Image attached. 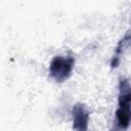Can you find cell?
I'll return each mask as SVG.
<instances>
[{
  "instance_id": "6da1fadb",
  "label": "cell",
  "mask_w": 131,
  "mask_h": 131,
  "mask_svg": "<svg viewBox=\"0 0 131 131\" xmlns=\"http://www.w3.org/2000/svg\"><path fill=\"white\" fill-rule=\"evenodd\" d=\"M75 66V58L72 55H56L49 66V75L57 83H62L72 75Z\"/></svg>"
},
{
  "instance_id": "7a4b0ae2",
  "label": "cell",
  "mask_w": 131,
  "mask_h": 131,
  "mask_svg": "<svg viewBox=\"0 0 131 131\" xmlns=\"http://www.w3.org/2000/svg\"><path fill=\"white\" fill-rule=\"evenodd\" d=\"M89 111L87 106L78 102L74 104L72 108V118H73V129L75 131H87L89 125Z\"/></svg>"
},
{
  "instance_id": "3957f363",
  "label": "cell",
  "mask_w": 131,
  "mask_h": 131,
  "mask_svg": "<svg viewBox=\"0 0 131 131\" xmlns=\"http://www.w3.org/2000/svg\"><path fill=\"white\" fill-rule=\"evenodd\" d=\"M130 46V32H127L126 35L119 41L117 47H116V50H115V54L112 58V61H111V67L112 69H115L118 67L119 62H120V57L121 55L124 53V51L126 49H128Z\"/></svg>"
},
{
  "instance_id": "277c9868",
  "label": "cell",
  "mask_w": 131,
  "mask_h": 131,
  "mask_svg": "<svg viewBox=\"0 0 131 131\" xmlns=\"http://www.w3.org/2000/svg\"><path fill=\"white\" fill-rule=\"evenodd\" d=\"M112 131H114V130H112Z\"/></svg>"
}]
</instances>
